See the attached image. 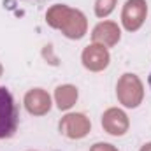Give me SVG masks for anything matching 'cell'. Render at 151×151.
<instances>
[{"label": "cell", "instance_id": "cell-2", "mask_svg": "<svg viewBox=\"0 0 151 151\" xmlns=\"http://www.w3.org/2000/svg\"><path fill=\"white\" fill-rule=\"evenodd\" d=\"M148 83H150V88H151V74H150V77H148Z\"/></svg>", "mask_w": 151, "mask_h": 151}, {"label": "cell", "instance_id": "cell-1", "mask_svg": "<svg viewBox=\"0 0 151 151\" xmlns=\"http://www.w3.org/2000/svg\"><path fill=\"white\" fill-rule=\"evenodd\" d=\"M19 123V111L12 93L0 86V139H9L16 134Z\"/></svg>", "mask_w": 151, "mask_h": 151}]
</instances>
